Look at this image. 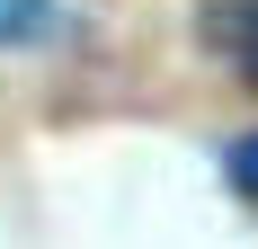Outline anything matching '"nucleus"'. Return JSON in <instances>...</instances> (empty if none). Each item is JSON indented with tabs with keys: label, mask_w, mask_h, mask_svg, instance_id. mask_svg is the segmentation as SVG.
I'll list each match as a JSON object with an SVG mask.
<instances>
[{
	"label": "nucleus",
	"mask_w": 258,
	"mask_h": 249,
	"mask_svg": "<svg viewBox=\"0 0 258 249\" xmlns=\"http://www.w3.org/2000/svg\"><path fill=\"white\" fill-rule=\"evenodd\" d=\"M223 178H232V196H240V205H249V214H258V125H249V134H240L232 151H223Z\"/></svg>",
	"instance_id": "3"
},
{
	"label": "nucleus",
	"mask_w": 258,
	"mask_h": 249,
	"mask_svg": "<svg viewBox=\"0 0 258 249\" xmlns=\"http://www.w3.org/2000/svg\"><path fill=\"white\" fill-rule=\"evenodd\" d=\"M196 36L258 89V0H205V9H196Z\"/></svg>",
	"instance_id": "1"
},
{
	"label": "nucleus",
	"mask_w": 258,
	"mask_h": 249,
	"mask_svg": "<svg viewBox=\"0 0 258 249\" xmlns=\"http://www.w3.org/2000/svg\"><path fill=\"white\" fill-rule=\"evenodd\" d=\"M72 18L62 0H0V53H36V45H62Z\"/></svg>",
	"instance_id": "2"
}]
</instances>
